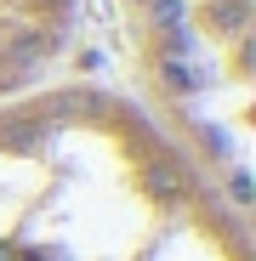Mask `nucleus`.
I'll return each instance as SVG.
<instances>
[{
	"label": "nucleus",
	"mask_w": 256,
	"mask_h": 261,
	"mask_svg": "<svg viewBox=\"0 0 256 261\" xmlns=\"http://www.w3.org/2000/svg\"><path fill=\"white\" fill-rule=\"evenodd\" d=\"M0 261H250V233L131 91L68 80L0 108Z\"/></svg>",
	"instance_id": "nucleus-1"
},
{
	"label": "nucleus",
	"mask_w": 256,
	"mask_h": 261,
	"mask_svg": "<svg viewBox=\"0 0 256 261\" xmlns=\"http://www.w3.org/2000/svg\"><path fill=\"white\" fill-rule=\"evenodd\" d=\"M143 108L234 204L250 188V0H114Z\"/></svg>",
	"instance_id": "nucleus-2"
},
{
	"label": "nucleus",
	"mask_w": 256,
	"mask_h": 261,
	"mask_svg": "<svg viewBox=\"0 0 256 261\" xmlns=\"http://www.w3.org/2000/svg\"><path fill=\"white\" fill-rule=\"evenodd\" d=\"M80 34V0H0V108L52 85Z\"/></svg>",
	"instance_id": "nucleus-3"
}]
</instances>
